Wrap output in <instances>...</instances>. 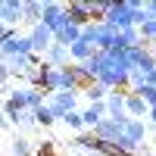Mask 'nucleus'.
Segmentation results:
<instances>
[{
    "mask_svg": "<svg viewBox=\"0 0 156 156\" xmlns=\"http://www.w3.org/2000/svg\"><path fill=\"white\" fill-rule=\"evenodd\" d=\"M25 37H28V44H31V53H37V56H44V53H47V47L53 44V31H50V28H44L41 22H37V25H31Z\"/></svg>",
    "mask_w": 156,
    "mask_h": 156,
    "instance_id": "obj_4",
    "label": "nucleus"
},
{
    "mask_svg": "<svg viewBox=\"0 0 156 156\" xmlns=\"http://www.w3.org/2000/svg\"><path fill=\"white\" fill-rule=\"evenodd\" d=\"M147 112H150V106L137 94L128 90V94H125V115H128V119H147Z\"/></svg>",
    "mask_w": 156,
    "mask_h": 156,
    "instance_id": "obj_14",
    "label": "nucleus"
},
{
    "mask_svg": "<svg viewBox=\"0 0 156 156\" xmlns=\"http://www.w3.org/2000/svg\"><path fill=\"white\" fill-rule=\"evenodd\" d=\"M41 59L47 62V66H53V69H66V66H69V50L59 47V44H50L47 53H44Z\"/></svg>",
    "mask_w": 156,
    "mask_h": 156,
    "instance_id": "obj_15",
    "label": "nucleus"
},
{
    "mask_svg": "<svg viewBox=\"0 0 156 156\" xmlns=\"http://www.w3.org/2000/svg\"><path fill=\"white\" fill-rule=\"evenodd\" d=\"M137 156H150V153H147V150H144V153H137Z\"/></svg>",
    "mask_w": 156,
    "mask_h": 156,
    "instance_id": "obj_29",
    "label": "nucleus"
},
{
    "mask_svg": "<svg viewBox=\"0 0 156 156\" xmlns=\"http://www.w3.org/2000/svg\"><path fill=\"white\" fill-rule=\"evenodd\" d=\"M34 156H56V147H53V140H44V144L34 150Z\"/></svg>",
    "mask_w": 156,
    "mask_h": 156,
    "instance_id": "obj_24",
    "label": "nucleus"
},
{
    "mask_svg": "<svg viewBox=\"0 0 156 156\" xmlns=\"http://www.w3.org/2000/svg\"><path fill=\"white\" fill-rule=\"evenodd\" d=\"M47 109L53 115V122H62L66 112L78 109V94H69V90H56V94H47Z\"/></svg>",
    "mask_w": 156,
    "mask_h": 156,
    "instance_id": "obj_3",
    "label": "nucleus"
},
{
    "mask_svg": "<svg viewBox=\"0 0 156 156\" xmlns=\"http://www.w3.org/2000/svg\"><path fill=\"white\" fill-rule=\"evenodd\" d=\"M103 119H106V106H103V103H87V106L81 109V125H84V131H94Z\"/></svg>",
    "mask_w": 156,
    "mask_h": 156,
    "instance_id": "obj_11",
    "label": "nucleus"
},
{
    "mask_svg": "<svg viewBox=\"0 0 156 156\" xmlns=\"http://www.w3.org/2000/svg\"><path fill=\"white\" fill-rule=\"evenodd\" d=\"M78 37H81V28H78V25H72V22H62L59 25V28L53 31V44H59V47H72L75 41H78Z\"/></svg>",
    "mask_w": 156,
    "mask_h": 156,
    "instance_id": "obj_12",
    "label": "nucleus"
},
{
    "mask_svg": "<svg viewBox=\"0 0 156 156\" xmlns=\"http://www.w3.org/2000/svg\"><path fill=\"white\" fill-rule=\"evenodd\" d=\"M144 6V0H112L106 16H103V22L109 25V28L122 31V28H131L134 25V9Z\"/></svg>",
    "mask_w": 156,
    "mask_h": 156,
    "instance_id": "obj_1",
    "label": "nucleus"
},
{
    "mask_svg": "<svg viewBox=\"0 0 156 156\" xmlns=\"http://www.w3.org/2000/svg\"><path fill=\"white\" fill-rule=\"evenodd\" d=\"M122 128H125V122L103 119V122L94 128V137H97V140H103V144H115V140H119V134H122Z\"/></svg>",
    "mask_w": 156,
    "mask_h": 156,
    "instance_id": "obj_10",
    "label": "nucleus"
},
{
    "mask_svg": "<svg viewBox=\"0 0 156 156\" xmlns=\"http://www.w3.org/2000/svg\"><path fill=\"white\" fill-rule=\"evenodd\" d=\"M0 128H9V122H6V115H3V109H0Z\"/></svg>",
    "mask_w": 156,
    "mask_h": 156,
    "instance_id": "obj_28",
    "label": "nucleus"
},
{
    "mask_svg": "<svg viewBox=\"0 0 156 156\" xmlns=\"http://www.w3.org/2000/svg\"><path fill=\"white\" fill-rule=\"evenodd\" d=\"M16 125H19V128H34V125H37V122H34V112H31V109H22L19 119H16Z\"/></svg>",
    "mask_w": 156,
    "mask_h": 156,
    "instance_id": "obj_23",
    "label": "nucleus"
},
{
    "mask_svg": "<svg viewBox=\"0 0 156 156\" xmlns=\"http://www.w3.org/2000/svg\"><path fill=\"white\" fill-rule=\"evenodd\" d=\"M0 53H3V59H9V56H28L31 53V44H28L25 34H12L9 41L0 44Z\"/></svg>",
    "mask_w": 156,
    "mask_h": 156,
    "instance_id": "obj_9",
    "label": "nucleus"
},
{
    "mask_svg": "<svg viewBox=\"0 0 156 156\" xmlns=\"http://www.w3.org/2000/svg\"><path fill=\"white\" fill-rule=\"evenodd\" d=\"M147 119H150V125H156V106H150V112H147Z\"/></svg>",
    "mask_w": 156,
    "mask_h": 156,
    "instance_id": "obj_27",
    "label": "nucleus"
},
{
    "mask_svg": "<svg viewBox=\"0 0 156 156\" xmlns=\"http://www.w3.org/2000/svg\"><path fill=\"white\" fill-rule=\"evenodd\" d=\"M41 9H44L41 0H22V22L37 25V22H41Z\"/></svg>",
    "mask_w": 156,
    "mask_h": 156,
    "instance_id": "obj_17",
    "label": "nucleus"
},
{
    "mask_svg": "<svg viewBox=\"0 0 156 156\" xmlns=\"http://www.w3.org/2000/svg\"><path fill=\"white\" fill-rule=\"evenodd\" d=\"M9 78H12V75H9V69L3 66V59H0V84H6V81H9Z\"/></svg>",
    "mask_w": 156,
    "mask_h": 156,
    "instance_id": "obj_26",
    "label": "nucleus"
},
{
    "mask_svg": "<svg viewBox=\"0 0 156 156\" xmlns=\"http://www.w3.org/2000/svg\"><path fill=\"white\" fill-rule=\"evenodd\" d=\"M81 94L90 100V103H103V100H106V94H109V90L106 87H100V84H87L84 90H81Z\"/></svg>",
    "mask_w": 156,
    "mask_h": 156,
    "instance_id": "obj_20",
    "label": "nucleus"
},
{
    "mask_svg": "<svg viewBox=\"0 0 156 156\" xmlns=\"http://www.w3.org/2000/svg\"><path fill=\"white\" fill-rule=\"evenodd\" d=\"M25 103H28V109L34 112L37 106H44V103H47V94H44V90H37V87H28V94H25Z\"/></svg>",
    "mask_w": 156,
    "mask_h": 156,
    "instance_id": "obj_19",
    "label": "nucleus"
},
{
    "mask_svg": "<svg viewBox=\"0 0 156 156\" xmlns=\"http://www.w3.org/2000/svg\"><path fill=\"white\" fill-rule=\"evenodd\" d=\"M94 53H97V50L90 47V44L84 41V37H78V41H75V44L69 47V62H72V66H78V62H84V59H90Z\"/></svg>",
    "mask_w": 156,
    "mask_h": 156,
    "instance_id": "obj_16",
    "label": "nucleus"
},
{
    "mask_svg": "<svg viewBox=\"0 0 156 156\" xmlns=\"http://www.w3.org/2000/svg\"><path fill=\"white\" fill-rule=\"evenodd\" d=\"M122 134L128 137V140H134V144H140V147H144V140H147V122L144 119H128L125 122V128H122Z\"/></svg>",
    "mask_w": 156,
    "mask_h": 156,
    "instance_id": "obj_13",
    "label": "nucleus"
},
{
    "mask_svg": "<svg viewBox=\"0 0 156 156\" xmlns=\"http://www.w3.org/2000/svg\"><path fill=\"white\" fill-rule=\"evenodd\" d=\"M81 37L94 47V50H112L115 47V37H119V31L109 28L106 22H90L81 28Z\"/></svg>",
    "mask_w": 156,
    "mask_h": 156,
    "instance_id": "obj_2",
    "label": "nucleus"
},
{
    "mask_svg": "<svg viewBox=\"0 0 156 156\" xmlns=\"http://www.w3.org/2000/svg\"><path fill=\"white\" fill-rule=\"evenodd\" d=\"M12 34H19V28H9V25H0V44H3V41H9Z\"/></svg>",
    "mask_w": 156,
    "mask_h": 156,
    "instance_id": "obj_25",
    "label": "nucleus"
},
{
    "mask_svg": "<svg viewBox=\"0 0 156 156\" xmlns=\"http://www.w3.org/2000/svg\"><path fill=\"white\" fill-rule=\"evenodd\" d=\"M81 156H84V153H81Z\"/></svg>",
    "mask_w": 156,
    "mask_h": 156,
    "instance_id": "obj_30",
    "label": "nucleus"
},
{
    "mask_svg": "<svg viewBox=\"0 0 156 156\" xmlns=\"http://www.w3.org/2000/svg\"><path fill=\"white\" fill-rule=\"evenodd\" d=\"M62 122H66V125L72 128V131H78V134L84 131V125H81V109H72V112H66V119H62Z\"/></svg>",
    "mask_w": 156,
    "mask_h": 156,
    "instance_id": "obj_21",
    "label": "nucleus"
},
{
    "mask_svg": "<svg viewBox=\"0 0 156 156\" xmlns=\"http://www.w3.org/2000/svg\"><path fill=\"white\" fill-rule=\"evenodd\" d=\"M34 122L41 125V128H47V125H53V115H50V109H47V103H44V106H37V109H34Z\"/></svg>",
    "mask_w": 156,
    "mask_h": 156,
    "instance_id": "obj_22",
    "label": "nucleus"
},
{
    "mask_svg": "<svg viewBox=\"0 0 156 156\" xmlns=\"http://www.w3.org/2000/svg\"><path fill=\"white\" fill-rule=\"evenodd\" d=\"M22 22V0H0V25L19 28Z\"/></svg>",
    "mask_w": 156,
    "mask_h": 156,
    "instance_id": "obj_7",
    "label": "nucleus"
},
{
    "mask_svg": "<svg viewBox=\"0 0 156 156\" xmlns=\"http://www.w3.org/2000/svg\"><path fill=\"white\" fill-rule=\"evenodd\" d=\"M62 22H66V3L47 0L44 9H41V25H44V28H50V31H56Z\"/></svg>",
    "mask_w": 156,
    "mask_h": 156,
    "instance_id": "obj_5",
    "label": "nucleus"
},
{
    "mask_svg": "<svg viewBox=\"0 0 156 156\" xmlns=\"http://www.w3.org/2000/svg\"><path fill=\"white\" fill-rule=\"evenodd\" d=\"M66 22L78 25V28L90 25V9H87V0H72V3H66Z\"/></svg>",
    "mask_w": 156,
    "mask_h": 156,
    "instance_id": "obj_8",
    "label": "nucleus"
},
{
    "mask_svg": "<svg viewBox=\"0 0 156 156\" xmlns=\"http://www.w3.org/2000/svg\"><path fill=\"white\" fill-rule=\"evenodd\" d=\"M9 150H12V156H34V144H31V140L28 137H22V134H16V137H12V144H9Z\"/></svg>",
    "mask_w": 156,
    "mask_h": 156,
    "instance_id": "obj_18",
    "label": "nucleus"
},
{
    "mask_svg": "<svg viewBox=\"0 0 156 156\" xmlns=\"http://www.w3.org/2000/svg\"><path fill=\"white\" fill-rule=\"evenodd\" d=\"M125 94H128V90H109V94H106V100H103V106H106V119L128 122V115H125Z\"/></svg>",
    "mask_w": 156,
    "mask_h": 156,
    "instance_id": "obj_6",
    "label": "nucleus"
}]
</instances>
